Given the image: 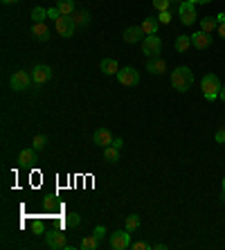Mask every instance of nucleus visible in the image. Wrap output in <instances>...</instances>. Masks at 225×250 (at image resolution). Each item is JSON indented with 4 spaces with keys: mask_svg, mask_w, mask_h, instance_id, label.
<instances>
[{
    "mask_svg": "<svg viewBox=\"0 0 225 250\" xmlns=\"http://www.w3.org/2000/svg\"><path fill=\"white\" fill-rule=\"evenodd\" d=\"M45 244L50 246V248H54V250H61V248L70 250V244H68V239H65V235L61 230L47 232V235H45Z\"/></svg>",
    "mask_w": 225,
    "mask_h": 250,
    "instance_id": "obj_7",
    "label": "nucleus"
},
{
    "mask_svg": "<svg viewBox=\"0 0 225 250\" xmlns=\"http://www.w3.org/2000/svg\"><path fill=\"white\" fill-rule=\"evenodd\" d=\"M221 81H219V77L214 73H210V74H205L203 79H200V90H203V97L207 99V102H214V99L219 97V92H221Z\"/></svg>",
    "mask_w": 225,
    "mask_h": 250,
    "instance_id": "obj_2",
    "label": "nucleus"
},
{
    "mask_svg": "<svg viewBox=\"0 0 225 250\" xmlns=\"http://www.w3.org/2000/svg\"><path fill=\"white\" fill-rule=\"evenodd\" d=\"M223 190H225V178H223Z\"/></svg>",
    "mask_w": 225,
    "mask_h": 250,
    "instance_id": "obj_43",
    "label": "nucleus"
},
{
    "mask_svg": "<svg viewBox=\"0 0 225 250\" xmlns=\"http://www.w3.org/2000/svg\"><path fill=\"white\" fill-rule=\"evenodd\" d=\"M30 228H32V232H36V235H43V232H45V225H43L41 219H34L32 223H30Z\"/></svg>",
    "mask_w": 225,
    "mask_h": 250,
    "instance_id": "obj_29",
    "label": "nucleus"
},
{
    "mask_svg": "<svg viewBox=\"0 0 225 250\" xmlns=\"http://www.w3.org/2000/svg\"><path fill=\"white\" fill-rule=\"evenodd\" d=\"M5 5H12V2H18V0H2Z\"/></svg>",
    "mask_w": 225,
    "mask_h": 250,
    "instance_id": "obj_41",
    "label": "nucleus"
},
{
    "mask_svg": "<svg viewBox=\"0 0 225 250\" xmlns=\"http://www.w3.org/2000/svg\"><path fill=\"white\" fill-rule=\"evenodd\" d=\"M54 27H57V34L59 36H63V39H70L72 34H75V29H77L72 16H61L59 20H54Z\"/></svg>",
    "mask_w": 225,
    "mask_h": 250,
    "instance_id": "obj_6",
    "label": "nucleus"
},
{
    "mask_svg": "<svg viewBox=\"0 0 225 250\" xmlns=\"http://www.w3.org/2000/svg\"><path fill=\"white\" fill-rule=\"evenodd\" d=\"M9 84H12V90L23 92V90H27V88L32 86V74L25 73V70H18V73H14V74H12Z\"/></svg>",
    "mask_w": 225,
    "mask_h": 250,
    "instance_id": "obj_5",
    "label": "nucleus"
},
{
    "mask_svg": "<svg viewBox=\"0 0 225 250\" xmlns=\"http://www.w3.org/2000/svg\"><path fill=\"white\" fill-rule=\"evenodd\" d=\"M194 84V73L187 66H180L171 73V86H174L178 92H187Z\"/></svg>",
    "mask_w": 225,
    "mask_h": 250,
    "instance_id": "obj_1",
    "label": "nucleus"
},
{
    "mask_svg": "<svg viewBox=\"0 0 225 250\" xmlns=\"http://www.w3.org/2000/svg\"><path fill=\"white\" fill-rule=\"evenodd\" d=\"M214 140L219 142V145H225V126H219V131L214 135Z\"/></svg>",
    "mask_w": 225,
    "mask_h": 250,
    "instance_id": "obj_32",
    "label": "nucleus"
},
{
    "mask_svg": "<svg viewBox=\"0 0 225 250\" xmlns=\"http://www.w3.org/2000/svg\"><path fill=\"white\" fill-rule=\"evenodd\" d=\"M158 20H160V25H169L171 23V12H158Z\"/></svg>",
    "mask_w": 225,
    "mask_h": 250,
    "instance_id": "obj_30",
    "label": "nucleus"
},
{
    "mask_svg": "<svg viewBox=\"0 0 225 250\" xmlns=\"http://www.w3.org/2000/svg\"><path fill=\"white\" fill-rule=\"evenodd\" d=\"M72 20H75L77 27H86L90 23V14L88 12H75L72 14Z\"/></svg>",
    "mask_w": 225,
    "mask_h": 250,
    "instance_id": "obj_22",
    "label": "nucleus"
},
{
    "mask_svg": "<svg viewBox=\"0 0 225 250\" xmlns=\"http://www.w3.org/2000/svg\"><path fill=\"white\" fill-rule=\"evenodd\" d=\"M142 36H144L142 27H129V29H124V34H122L124 43H140Z\"/></svg>",
    "mask_w": 225,
    "mask_h": 250,
    "instance_id": "obj_14",
    "label": "nucleus"
},
{
    "mask_svg": "<svg viewBox=\"0 0 225 250\" xmlns=\"http://www.w3.org/2000/svg\"><path fill=\"white\" fill-rule=\"evenodd\" d=\"M153 246H149V244H144V241H137V244H133V250H151Z\"/></svg>",
    "mask_w": 225,
    "mask_h": 250,
    "instance_id": "obj_35",
    "label": "nucleus"
},
{
    "mask_svg": "<svg viewBox=\"0 0 225 250\" xmlns=\"http://www.w3.org/2000/svg\"><path fill=\"white\" fill-rule=\"evenodd\" d=\"M192 45L196 47V50H207V47L212 45V34L203 32V29L194 32V34H192Z\"/></svg>",
    "mask_w": 225,
    "mask_h": 250,
    "instance_id": "obj_10",
    "label": "nucleus"
},
{
    "mask_svg": "<svg viewBox=\"0 0 225 250\" xmlns=\"http://www.w3.org/2000/svg\"><path fill=\"white\" fill-rule=\"evenodd\" d=\"M131 246V232L124 228V230H117L110 235V248L115 250H126Z\"/></svg>",
    "mask_w": 225,
    "mask_h": 250,
    "instance_id": "obj_9",
    "label": "nucleus"
},
{
    "mask_svg": "<svg viewBox=\"0 0 225 250\" xmlns=\"http://www.w3.org/2000/svg\"><path fill=\"white\" fill-rule=\"evenodd\" d=\"M221 203H225V190H223V194H221Z\"/></svg>",
    "mask_w": 225,
    "mask_h": 250,
    "instance_id": "obj_42",
    "label": "nucleus"
},
{
    "mask_svg": "<svg viewBox=\"0 0 225 250\" xmlns=\"http://www.w3.org/2000/svg\"><path fill=\"white\" fill-rule=\"evenodd\" d=\"M142 52L147 54L149 59H151V57H160V52H162L160 36H155V34H151V36H144V39H142Z\"/></svg>",
    "mask_w": 225,
    "mask_h": 250,
    "instance_id": "obj_4",
    "label": "nucleus"
},
{
    "mask_svg": "<svg viewBox=\"0 0 225 250\" xmlns=\"http://www.w3.org/2000/svg\"><path fill=\"white\" fill-rule=\"evenodd\" d=\"M92 235H95V237L99 239V241H102V239L106 237V228H104V225H97V228H95V232H92Z\"/></svg>",
    "mask_w": 225,
    "mask_h": 250,
    "instance_id": "obj_34",
    "label": "nucleus"
},
{
    "mask_svg": "<svg viewBox=\"0 0 225 250\" xmlns=\"http://www.w3.org/2000/svg\"><path fill=\"white\" fill-rule=\"evenodd\" d=\"M115 77H117V81H120L122 86H140V73H137L135 68H131V66L122 68Z\"/></svg>",
    "mask_w": 225,
    "mask_h": 250,
    "instance_id": "obj_8",
    "label": "nucleus"
},
{
    "mask_svg": "<svg viewBox=\"0 0 225 250\" xmlns=\"http://www.w3.org/2000/svg\"><path fill=\"white\" fill-rule=\"evenodd\" d=\"M92 142L99 147H110L113 145V133L108 129H97L95 135H92Z\"/></svg>",
    "mask_w": 225,
    "mask_h": 250,
    "instance_id": "obj_13",
    "label": "nucleus"
},
{
    "mask_svg": "<svg viewBox=\"0 0 225 250\" xmlns=\"http://www.w3.org/2000/svg\"><path fill=\"white\" fill-rule=\"evenodd\" d=\"M52 79V70L50 66H43V63H39V66L32 68V81L34 84H45V81Z\"/></svg>",
    "mask_w": 225,
    "mask_h": 250,
    "instance_id": "obj_11",
    "label": "nucleus"
},
{
    "mask_svg": "<svg viewBox=\"0 0 225 250\" xmlns=\"http://www.w3.org/2000/svg\"><path fill=\"white\" fill-rule=\"evenodd\" d=\"M99 244H102V241H99L95 235H88V237H84V241H81V248L84 250H97Z\"/></svg>",
    "mask_w": 225,
    "mask_h": 250,
    "instance_id": "obj_24",
    "label": "nucleus"
},
{
    "mask_svg": "<svg viewBox=\"0 0 225 250\" xmlns=\"http://www.w3.org/2000/svg\"><path fill=\"white\" fill-rule=\"evenodd\" d=\"M79 223H81V217H79L77 212H70V214L65 217V221H63V225H68V228H77Z\"/></svg>",
    "mask_w": 225,
    "mask_h": 250,
    "instance_id": "obj_27",
    "label": "nucleus"
},
{
    "mask_svg": "<svg viewBox=\"0 0 225 250\" xmlns=\"http://www.w3.org/2000/svg\"><path fill=\"white\" fill-rule=\"evenodd\" d=\"M47 18H50V20H59V18H61V12H59L57 7H50V9H47Z\"/></svg>",
    "mask_w": 225,
    "mask_h": 250,
    "instance_id": "obj_33",
    "label": "nucleus"
},
{
    "mask_svg": "<svg viewBox=\"0 0 225 250\" xmlns=\"http://www.w3.org/2000/svg\"><path fill=\"white\" fill-rule=\"evenodd\" d=\"M32 36H36L39 41H47L50 39V29L45 23H32Z\"/></svg>",
    "mask_w": 225,
    "mask_h": 250,
    "instance_id": "obj_17",
    "label": "nucleus"
},
{
    "mask_svg": "<svg viewBox=\"0 0 225 250\" xmlns=\"http://www.w3.org/2000/svg\"><path fill=\"white\" fill-rule=\"evenodd\" d=\"M219 99H223V102H225V86H223V88H221V92H219Z\"/></svg>",
    "mask_w": 225,
    "mask_h": 250,
    "instance_id": "obj_40",
    "label": "nucleus"
},
{
    "mask_svg": "<svg viewBox=\"0 0 225 250\" xmlns=\"http://www.w3.org/2000/svg\"><path fill=\"white\" fill-rule=\"evenodd\" d=\"M45 142H47V140H45V135H36V138H34V142H32V147L36 149V151H41V149L45 147Z\"/></svg>",
    "mask_w": 225,
    "mask_h": 250,
    "instance_id": "obj_31",
    "label": "nucleus"
},
{
    "mask_svg": "<svg viewBox=\"0 0 225 250\" xmlns=\"http://www.w3.org/2000/svg\"><path fill=\"white\" fill-rule=\"evenodd\" d=\"M124 228L129 232H135L140 228V217H137V214H129V217L124 219Z\"/></svg>",
    "mask_w": 225,
    "mask_h": 250,
    "instance_id": "obj_23",
    "label": "nucleus"
},
{
    "mask_svg": "<svg viewBox=\"0 0 225 250\" xmlns=\"http://www.w3.org/2000/svg\"><path fill=\"white\" fill-rule=\"evenodd\" d=\"M178 18L182 25H194L196 20H198V16H196V5L194 2H189V0H185V2H180L178 5Z\"/></svg>",
    "mask_w": 225,
    "mask_h": 250,
    "instance_id": "obj_3",
    "label": "nucleus"
},
{
    "mask_svg": "<svg viewBox=\"0 0 225 250\" xmlns=\"http://www.w3.org/2000/svg\"><path fill=\"white\" fill-rule=\"evenodd\" d=\"M57 9L61 12V16H72L77 12V5L75 0H57Z\"/></svg>",
    "mask_w": 225,
    "mask_h": 250,
    "instance_id": "obj_16",
    "label": "nucleus"
},
{
    "mask_svg": "<svg viewBox=\"0 0 225 250\" xmlns=\"http://www.w3.org/2000/svg\"><path fill=\"white\" fill-rule=\"evenodd\" d=\"M153 7L158 12H169L171 9V0H153Z\"/></svg>",
    "mask_w": 225,
    "mask_h": 250,
    "instance_id": "obj_28",
    "label": "nucleus"
},
{
    "mask_svg": "<svg viewBox=\"0 0 225 250\" xmlns=\"http://www.w3.org/2000/svg\"><path fill=\"white\" fill-rule=\"evenodd\" d=\"M99 68H102L104 74H117V73H120V66H117L115 59H102Z\"/></svg>",
    "mask_w": 225,
    "mask_h": 250,
    "instance_id": "obj_19",
    "label": "nucleus"
},
{
    "mask_svg": "<svg viewBox=\"0 0 225 250\" xmlns=\"http://www.w3.org/2000/svg\"><path fill=\"white\" fill-rule=\"evenodd\" d=\"M189 2H194V5H207V2H212V0H189Z\"/></svg>",
    "mask_w": 225,
    "mask_h": 250,
    "instance_id": "obj_38",
    "label": "nucleus"
},
{
    "mask_svg": "<svg viewBox=\"0 0 225 250\" xmlns=\"http://www.w3.org/2000/svg\"><path fill=\"white\" fill-rule=\"evenodd\" d=\"M113 147H115V149H122V147H124L122 138H113Z\"/></svg>",
    "mask_w": 225,
    "mask_h": 250,
    "instance_id": "obj_36",
    "label": "nucleus"
},
{
    "mask_svg": "<svg viewBox=\"0 0 225 250\" xmlns=\"http://www.w3.org/2000/svg\"><path fill=\"white\" fill-rule=\"evenodd\" d=\"M176 50H178V52H187V50H189V47H192V36H189V34H180L178 39H176Z\"/></svg>",
    "mask_w": 225,
    "mask_h": 250,
    "instance_id": "obj_20",
    "label": "nucleus"
},
{
    "mask_svg": "<svg viewBox=\"0 0 225 250\" xmlns=\"http://www.w3.org/2000/svg\"><path fill=\"white\" fill-rule=\"evenodd\" d=\"M158 25H160V20L158 18H144L142 20V32L147 34V36H151V34H158Z\"/></svg>",
    "mask_w": 225,
    "mask_h": 250,
    "instance_id": "obj_18",
    "label": "nucleus"
},
{
    "mask_svg": "<svg viewBox=\"0 0 225 250\" xmlns=\"http://www.w3.org/2000/svg\"><path fill=\"white\" fill-rule=\"evenodd\" d=\"M200 29L207 34H212L214 29H219V20L212 18V16H207V18H200Z\"/></svg>",
    "mask_w": 225,
    "mask_h": 250,
    "instance_id": "obj_21",
    "label": "nucleus"
},
{
    "mask_svg": "<svg viewBox=\"0 0 225 250\" xmlns=\"http://www.w3.org/2000/svg\"><path fill=\"white\" fill-rule=\"evenodd\" d=\"M147 70L151 74H165L167 73V61L160 59V57H151L147 63Z\"/></svg>",
    "mask_w": 225,
    "mask_h": 250,
    "instance_id": "obj_12",
    "label": "nucleus"
},
{
    "mask_svg": "<svg viewBox=\"0 0 225 250\" xmlns=\"http://www.w3.org/2000/svg\"><path fill=\"white\" fill-rule=\"evenodd\" d=\"M219 36L221 39H225V23H221L219 25Z\"/></svg>",
    "mask_w": 225,
    "mask_h": 250,
    "instance_id": "obj_37",
    "label": "nucleus"
},
{
    "mask_svg": "<svg viewBox=\"0 0 225 250\" xmlns=\"http://www.w3.org/2000/svg\"><path fill=\"white\" fill-rule=\"evenodd\" d=\"M18 162L23 167H32L34 162H36V149H23V151L18 153Z\"/></svg>",
    "mask_w": 225,
    "mask_h": 250,
    "instance_id": "obj_15",
    "label": "nucleus"
},
{
    "mask_svg": "<svg viewBox=\"0 0 225 250\" xmlns=\"http://www.w3.org/2000/svg\"><path fill=\"white\" fill-rule=\"evenodd\" d=\"M45 18H47V9H43V7H34L32 9V20L34 23H45Z\"/></svg>",
    "mask_w": 225,
    "mask_h": 250,
    "instance_id": "obj_26",
    "label": "nucleus"
},
{
    "mask_svg": "<svg viewBox=\"0 0 225 250\" xmlns=\"http://www.w3.org/2000/svg\"><path fill=\"white\" fill-rule=\"evenodd\" d=\"M104 158L108 160V162H117L120 160V149H115V147H104Z\"/></svg>",
    "mask_w": 225,
    "mask_h": 250,
    "instance_id": "obj_25",
    "label": "nucleus"
},
{
    "mask_svg": "<svg viewBox=\"0 0 225 250\" xmlns=\"http://www.w3.org/2000/svg\"><path fill=\"white\" fill-rule=\"evenodd\" d=\"M216 20H219V25H221V23H225V14H223V12H221V14H219V16H216Z\"/></svg>",
    "mask_w": 225,
    "mask_h": 250,
    "instance_id": "obj_39",
    "label": "nucleus"
}]
</instances>
